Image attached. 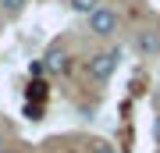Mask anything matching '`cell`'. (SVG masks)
Wrapping results in <instances>:
<instances>
[{"label":"cell","instance_id":"obj_1","mask_svg":"<svg viewBox=\"0 0 160 153\" xmlns=\"http://www.w3.org/2000/svg\"><path fill=\"white\" fill-rule=\"evenodd\" d=\"M118 61H121V50H118V46L107 50V54H96V57L89 61V75H92L96 82H107L110 75L118 71Z\"/></svg>","mask_w":160,"mask_h":153},{"label":"cell","instance_id":"obj_2","mask_svg":"<svg viewBox=\"0 0 160 153\" xmlns=\"http://www.w3.org/2000/svg\"><path fill=\"white\" fill-rule=\"evenodd\" d=\"M89 32H92V36H103V39L114 36V32H118V14L110 11V7L92 11V14H89Z\"/></svg>","mask_w":160,"mask_h":153},{"label":"cell","instance_id":"obj_3","mask_svg":"<svg viewBox=\"0 0 160 153\" xmlns=\"http://www.w3.org/2000/svg\"><path fill=\"white\" fill-rule=\"evenodd\" d=\"M43 64H46V75H68V68H71V57H68V50H64L61 43H53L50 50H46Z\"/></svg>","mask_w":160,"mask_h":153},{"label":"cell","instance_id":"obj_4","mask_svg":"<svg viewBox=\"0 0 160 153\" xmlns=\"http://www.w3.org/2000/svg\"><path fill=\"white\" fill-rule=\"evenodd\" d=\"M135 46H139V54H146V57H160V28H142V32L135 36Z\"/></svg>","mask_w":160,"mask_h":153},{"label":"cell","instance_id":"obj_5","mask_svg":"<svg viewBox=\"0 0 160 153\" xmlns=\"http://www.w3.org/2000/svg\"><path fill=\"white\" fill-rule=\"evenodd\" d=\"M64 4H68V11H75V14H92V11H100L103 7V0H64Z\"/></svg>","mask_w":160,"mask_h":153},{"label":"cell","instance_id":"obj_6","mask_svg":"<svg viewBox=\"0 0 160 153\" xmlns=\"http://www.w3.org/2000/svg\"><path fill=\"white\" fill-rule=\"evenodd\" d=\"M25 4H29V0H0V11H4V18H22L25 14Z\"/></svg>","mask_w":160,"mask_h":153},{"label":"cell","instance_id":"obj_7","mask_svg":"<svg viewBox=\"0 0 160 153\" xmlns=\"http://www.w3.org/2000/svg\"><path fill=\"white\" fill-rule=\"evenodd\" d=\"M36 100H39V103L46 100V82H43V79L29 85V103H36Z\"/></svg>","mask_w":160,"mask_h":153},{"label":"cell","instance_id":"obj_8","mask_svg":"<svg viewBox=\"0 0 160 153\" xmlns=\"http://www.w3.org/2000/svg\"><path fill=\"white\" fill-rule=\"evenodd\" d=\"M25 118H29V121H39L43 118V103H25Z\"/></svg>","mask_w":160,"mask_h":153},{"label":"cell","instance_id":"obj_9","mask_svg":"<svg viewBox=\"0 0 160 153\" xmlns=\"http://www.w3.org/2000/svg\"><path fill=\"white\" fill-rule=\"evenodd\" d=\"M89 153H114V146H110V142H103V139H96Z\"/></svg>","mask_w":160,"mask_h":153},{"label":"cell","instance_id":"obj_10","mask_svg":"<svg viewBox=\"0 0 160 153\" xmlns=\"http://www.w3.org/2000/svg\"><path fill=\"white\" fill-rule=\"evenodd\" d=\"M153 142H157V150H160V114L153 118Z\"/></svg>","mask_w":160,"mask_h":153},{"label":"cell","instance_id":"obj_11","mask_svg":"<svg viewBox=\"0 0 160 153\" xmlns=\"http://www.w3.org/2000/svg\"><path fill=\"white\" fill-rule=\"evenodd\" d=\"M0 153H22V150H14V146H4V150H0Z\"/></svg>","mask_w":160,"mask_h":153},{"label":"cell","instance_id":"obj_12","mask_svg":"<svg viewBox=\"0 0 160 153\" xmlns=\"http://www.w3.org/2000/svg\"><path fill=\"white\" fill-rule=\"evenodd\" d=\"M0 150H4V146H0Z\"/></svg>","mask_w":160,"mask_h":153}]
</instances>
